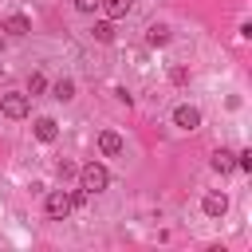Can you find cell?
Listing matches in <instances>:
<instances>
[{
    "mask_svg": "<svg viewBox=\"0 0 252 252\" xmlns=\"http://www.w3.org/2000/svg\"><path fill=\"white\" fill-rule=\"evenodd\" d=\"M0 110H4V118H28V91L0 94Z\"/></svg>",
    "mask_w": 252,
    "mask_h": 252,
    "instance_id": "3",
    "label": "cell"
},
{
    "mask_svg": "<svg viewBox=\"0 0 252 252\" xmlns=\"http://www.w3.org/2000/svg\"><path fill=\"white\" fill-rule=\"evenodd\" d=\"M32 130H35V138H39L43 146L59 138V126H55V118H35V126H32Z\"/></svg>",
    "mask_w": 252,
    "mask_h": 252,
    "instance_id": "10",
    "label": "cell"
},
{
    "mask_svg": "<svg viewBox=\"0 0 252 252\" xmlns=\"http://www.w3.org/2000/svg\"><path fill=\"white\" fill-rule=\"evenodd\" d=\"M75 173H79V165H75V161H67V158H63V161H59V177H63V181H67V177H75Z\"/></svg>",
    "mask_w": 252,
    "mask_h": 252,
    "instance_id": "17",
    "label": "cell"
},
{
    "mask_svg": "<svg viewBox=\"0 0 252 252\" xmlns=\"http://www.w3.org/2000/svg\"><path fill=\"white\" fill-rule=\"evenodd\" d=\"M75 4V12H94L98 8V0H71Z\"/></svg>",
    "mask_w": 252,
    "mask_h": 252,
    "instance_id": "19",
    "label": "cell"
},
{
    "mask_svg": "<svg viewBox=\"0 0 252 252\" xmlns=\"http://www.w3.org/2000/svg\"><path fill=\"white\" fill-rule=\"evenodd\" d=\"M169 83H173V87H185V83H189V71H185V67H173V71H169Z\"/></svg>",
    "mask_w": 252,
    "mask_h": 252,
    "instance_id": "15",
    "label": "cell"
},
{
    "mask_svg": "<svg viewBox=\"0 0 252 252\" xmlns=\"http://www.w3.org/2000/svg\"><path fill=\"white\" fill-rule=\"evenodd\" d=\"M43 213H47V220H67L75 209H71V197H67V189H51L47 193V201H43Z\"/></svg>",
    "mask_w": 252,
    "mask_h": 252,
    "instance_id": "2",
    "label": "cell"
},
{
    "mask_svg": "<svg viewBox=\"0 0 252 252\" xmlns=\"http://www.w3.org/2000/svg\"><path fill=\"white\" fill-rule=\"evenodd\" d=\"M201 209H205V217H209V220H220V217L228 213V197H224V193H205Z\"/></svg>",
    "mask_w": 252,
    "mask_h": 252,
    "instance_id": "5",
    "label": "cell"
},
{
    "mask_svg": "<svg viewBox=\"0 0 252 252\" xmlns=\"http://www.w3.org/2000/svg\"><path fill=\"white\" fill-rule=\"evenodd\" d=\"M98 8H102L106 20H122V16H130L134 0H98Z\"/></svg>",
    "mask_w": 252,
    "mask_h": 252,
    "instance_id": "8",
    "label": "cell"
},
{
    "mask_svg": "<svg viewBox=\"0 0 252 252\" xmlns=\"http://www.w3.org/2000/svg\"><path fill=\"white\" fill-rule=\"evenodd\" d=\"M4 32H8V35H28V32H32V20H28L24 12H12V16H4Z\"/></svg>",
    "mask_w": 252,
    "mask_h": 252,
    "instance_id": "9",
    "label": "cell"
},
{
    "mask_svg": "<svg viewBox=\"0 0 252 252\" xmlns=\"http://www.w3.org/2000/svg\"><path fill=\"white\" fill-rule=\"evenodd\" d=\"M146 43H150V47H165V43H169V28H165V24H150V28H146Z\"/></svg>",
    "mask_w": 252,
    "mask_h": 252,
    "instance_id": "11",
    "label": "cell"
},
{
    "mask_svg": "<svg viewBox=\"0 0 252 252\" xmlns=\"http://www.w3.org/2000/svg\"><path fill=\"white\" fill-rule=\"evenodd\" d=\"M51 91H55V98H59V102H71V98H75V79H59Z\"/></svg>",
    "mask_w": 252,
    "mask_h": 252,
    "instance_id": "13",
    "label": "cell"
},
{
    "mask_svg": "<svg viewBox=\"0 0 252 252\" xmlns=\"http://www.w3.org/2000/svg\"><path fill=\"white\" fill-rule=\"evenodd\" d=\"M98 150H102L106 158H118V154L126 150V142H122V134H114V130H102V134H98Z\"/></svg>",
    "mask_w": 252,
    "mask_h": 252,
    "instance_id": "6",
    "label": "cell"
},
{
    "mask_svg": "<svg viewBox=\"0 0 252 252\" xmlns=\"http://www.w3.org/2000/svg\"><path fill=\"white\" fill-rule=\"evenodd\" d=\"M75 177H79V189H87V193H102V189L110 185V173H106L102 161H87Z\"/></svg>",
    "mask_w": 252,
    "mask_h": 252,
    "instance_id": "1",
    "label": "cell"
},
{
    "mask_svg": "<svg viewBox=\"0 0 252 252\" xmlns=\"http://www.w3.org/2000/svg\"><path fill=\"white\" fill-rule=\"evenodd\" d=\"M173 126H177V130H197V126H201V110L189 106V102H181V106L173 110Z\"/></svg>",
    "mask_w": 252,
    "mask_h": 252,
    "instance_id": "4",
    "label": "cell"
},
{
    "mask_svg": "<svg viewBox=\"0 0 252 252\" xmlns=\"http://www.w3.org/2000/svg\"><path fill=\"white\" fill-rule=\"evenodd\" d=\"M236 169L252 173V150H240V154H236Z\"/></svg>",
    "mask_w": 252,
    "mask_h": 252,
    "instance_id": "16",
    "label": "cell"
},
{
    "mask_svg": "<svg viewBox=\"0 0 252 252\" xmlns=\"http://www.w3.org/2000/svg\"><path fill=\"white\" fill-rule=\"evenodd\" d=\"M0 75H4V67H0Z\"/></svg>",
    "mask_w": 252,
    "mask_h": 252,
    "instance_id": "21",
    "label": "cell"
},
{
    "mask_svg": "<svg viewBox=\"0 0 252 252\" xmlns=\"http://www.w3.org/2000/svg\"><path fill=\"white\" fill-rule=\"evenodd\" d=\"M209 165H213V173L228 177V173L236 169V154H232V150H213V161H209Z\"/></svg>",
    "mask_w": 252,
    "mask_h": 252,
    "instance_id": "7",
    "label": "cell"
},
{
    "mask_svg": "<svg viewBox=\"0 0 252 252\" xmlns=\"http://www.w3.org/2000/svg\"><path fill=\"white\" fill-rule=\"evenodd\" d=\"M67 197H71V209H83L91 193H87V189H75V193H67Z\"/></svg>",
    "mask_w": 252,
    "mask_h": 252,
    "instance_id": "18",
    "label": "cell"
},
{
    "mask_svg": "<svg viewBox=\"0 0 252 252\" xmlns=\"http://www.w3.org/2000/svg\"><path fill=\"white\" fill-rule=\"evenodd\" d=\"M43 91H47V75L43 71H32L28 75V94H43Z\"/></svg>",
    "mask_w": 252,
    "mask_h": 252,
    "instance_id": "14",
    "label": "cell"
},
{
    "mask_svg": "<svg viewBox=\"0 0 252 252\" xmlns=\"http://www.w3.org/2000/svg\"><path fill=\"white\" fill-rule=\"evenodd\" d=\"M0 55H4V35H0Z\"/></svg>",
    "mask_w": 252,
    "mask_h": 252,
    "instance_id": "20",
    "label": "cell"
},
{
    "mask_svg": "<svg viewBox=\"0 0 252 252\" xmlns=\"http://www.w3.org/2000/svg\"><path fill=\"white\" fill-rule=\"evenodd\" d=\"M91 35H94L98 43H110V39H114V20H98V24L91 28Z\"/></svg>",
    "mask_w": 252,
    "mask_h": 252,
    "instance_id": "12",
    "label": "cell"
}]
</instances>
